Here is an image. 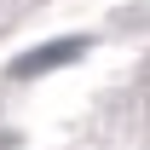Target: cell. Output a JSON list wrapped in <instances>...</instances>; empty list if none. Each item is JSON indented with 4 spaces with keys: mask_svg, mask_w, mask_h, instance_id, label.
I'll use <instances>...</instances> for the list:
<instances>
[{
    "mask_svg": "<svg viewBox=\"0 0 150 150\" xmlns=\"http://www.w3.org/2000/svg\"><path fill=\"white\" fill-rule=\"evenodd\" d=\"M87 52V40H58V46H35V52H23L18 64H12V81H29V75H52V69H64L69 58H81Z\"/></svg>",
    "mask_w": 150,
    "mask_h": 150,
    "instance_id": "cell-1",
    "label": "cell"
}]
</instances>
